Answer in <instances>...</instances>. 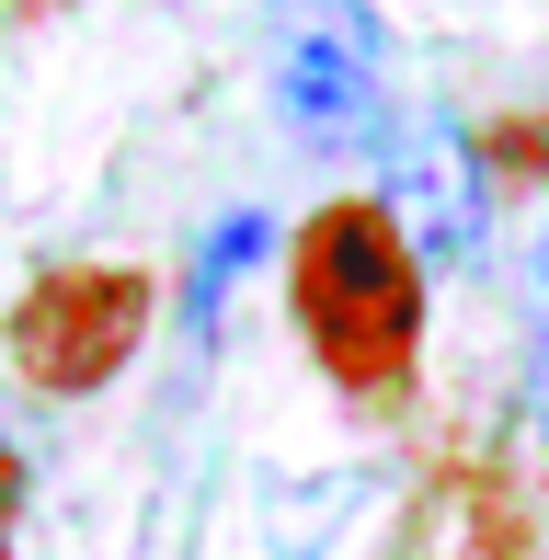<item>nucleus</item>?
Instances as JSON below:
<instances>
[{"label":"nucleus","mask_w":549,"mask_h":560,"mask_svg":"<svg viewBox=\"0 0 549 560\" xmlns=\"http://www.w3.org/2000/svg\"><path fill=\"white\" fill-rule=\"evenodd\" d=\"M287 320L320 389L366 423H401L423 389V320H435V275L401 241L378 195H320L287 229Z\"/></svg>","instance_id":"nucleus-1"},{"label":"nucleus","mask_w":549,"mask_h":560,"mask_svg":"<svg viewBox=\"0 0 549 560\" xmlns=\"http://www.w3.org/2000/svg\"><path fill=\"white\" fill-rule=\"evenodd\" d=\"M264 104L287 126V149L309 161H366L378 172L389 126V23L378 0H264Z\"/></svg>","instance_id":"nucleus-2"},{"label":"nucleus","mask_w":549,"mask_h":560,"mask_svg":"<svg viewBox=\"0 0 549 560\" xmlns=\"http://www.w3.org/2000/svg\"><path fill=\"white\" fill-rule=\"evenodd\" d=\"M161 332V275L138 264H46L0 310V354L35 400H104Z\"/></svg>","instance_id":"nucleus-3"},{"label":"nucleus","mask_w":549,"mask_h":560,"mask_svg":"<svg viewBox=\"0 0 549 560\" xmlns=\"http://www.w3.org/2000/svg\"><path fill=\"white\" fill-rule=\"evenodd\" d=\"M378 207L401 218V241L423 252V275H458V264H481L504 195H492L481 138H469L458 115H401L389 149H378Z\"/></svg>","instance_id":"nucleus-4"},{"label":"nucleus","mask_w":549,"mask_h":560,"mask_svg":"<svg viewBox=\"0 0 549 560\" xmlns=\"http://www.w3.org/2000/svg\"><path fill=\"white\" fill-rule=\"evenodd\" d=\"M274 264V207H218V218H195V241H184V332L195 343H218V320H230V298H241V275Z\"/></svg>","instance_id":"nucleus-5"},{"label":"nucleus","mask_w":549,"mask_h":560,"mask_svg":"<svg viewBox=\"0 0 549 560\" xmlns=\"http://www.w3.org/2000/svg\"><path fill=\"white\" fill-rule=\"evenodd\" d=\"M23 492H35V469H23V446L0 435V560H12V538H23Z\"/></svg>","instance_id":"nucleus-6"},{"label":"nucleus","mask_w":549,"mask_h":560,"mask_svg":"<svg viewBox=\"0 0 549 560\" xmlns=\"http://www.w3.org/2000/svg\"><path fill=\"white\" fill-rule=\"evenodd\" d=\"M527 412H538V435H549V320H538V343H527Z\"/></svg>","instance_id":"nucleus-7"},{"label":"nucleus","mask_w":549,"mask_h":560,"mask_svg":"<svg viewBox=\"0 0 549 560\" xmlns=\"http://www.w3.org/2000/svg\"><path fill=\"white\" fill-rule=\"evenodd\" d=\"M58 12H81V0H0V23H58Z\"/></svg>","instance_id":"nucleus-8"},{"label":"nucleus","mask_w":549,"mask_h":560,"mask_svg":"<svg viewBox=\"0 0 549 560\" xmlns=\"http://www.w3.org/2000/svg\"><path fill=\"white\" fill-rule=\"evenodd\" d=\"M538 298H549V241H538Z\"/></svg>","instance_id":"nucleus-9"},{"label":"nucleus","mask_w":549,"mask_h":560,"mask_svg":"<svg viewBox=\"0 0 549 560\" xmlns=\"http://www.w3.org/2000/svg\"><path fill=\"white\" fill-rule=\"evenodd\" d=\"M538 126H549V115H538Z\"/></svg>","instance_id":"nucleus-10"}]
</instances>
